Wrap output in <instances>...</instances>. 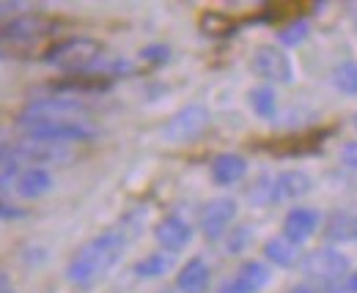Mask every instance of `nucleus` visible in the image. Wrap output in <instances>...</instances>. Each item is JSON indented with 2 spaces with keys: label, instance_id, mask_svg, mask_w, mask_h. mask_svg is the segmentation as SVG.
<instances>
[{
  "label": "nucleus",
  "instance_id": "1",
  "mask_svg": "<svg viewBox=\"0 0 357 293\" xmlns=\"http://www.w3.org/2000/svg\"><path fill=\"white\" fill-rule=\"evenodd\" d=\"M124 247H127V233L119 228H110V230L93 236L89 244H83L77 255L69 260L66 280L72 285H80V288H89L93 283H99L116 266Z\"/></svg>",
  "mask_w": 357,
  "mask_h": 293
},
{
  "label": "nucleus",
  "instance_id": "2",
  "mask_svg": "<svg viewBox=\"0 0 357 293\" xmlns=\"http://www.w3.org/2000/svg\"><path fill=\"white\" fill-rule=\"evenodd\" d=\"M58 31V19L47 14H22L0 25V55L6 58H22L33 42L45 39Z\"/></svg>",
  "mask_w": 357,
  "mask_h": 293
},
{
  "label": "nucleus",
  "instance_id": "3",
  "mask_svg": "<svg viewBox=\"0 0 357 293\" xmlns=\"http://www.w3.org/2000/svg\"><path fill=\"white\" fill-rule=\"evenodd\" d=\"M42 61L55 66V69L83 74V72H91L93 63L102 61V44L96 39H89V36H72V39H63V42L47 47Z\"/></svg>",
  "mask_w": 357,
  "mask_h": 293
},
{
  "label": "nucleus",
  "instance_id": "4",
  "mask_svg": "<svg viewBox=\"0 0 357 293\" xmlns=\"http://www.w3.org/2000/svg\"><path fill=\"white\" fill-rule=\"evenodd\" d=\"M17 126L33 137V140H47V143H83L96 134V129L86 121H33V118H17Z\"/></svg>",
  "mask_w": 357,
  "mask_h": 293
},
{
  "label": "nucleus",
  "instance_id": "5",
  "mask_svg": "<svg viewBox=\"0 0 357 293\" xmlns=\"http://www.w3.org/2000/svg\"><path fill=\"white\" fill-rule=\"evenodd\" d=\"M300 266H303V271H305L311 280H319V283H324V285H335V283L347 274L349 260H347V255H341V252L321 247V250L308 252Z\"/></svg>",
  "mask_w": 357,
  "mask_h": 293
},
{
  "label": "nucleus",
  "instance_id": "6",
  "mask_svg": "<svg viewBox=\"0 0 357 293\" xmlns=\"http://www.w3.org/2000/svg\"><path fill=\"white\" fill-rule=\"evenodd\" d=\"M206 126H209V110L201 104H187L165 124L162 134L171 143H190V140L201 137L206 132Z\"/></svg>",
  "mask_w": 357,
  "mask_h": 293
},
{
  "label": "nucleus",
  "instance_id": "7",
  "mask_svg": "<svg viewBox=\"0 0 357 293\" xmlns=\"http://www.w3.org/2000/svg\"><path fill=\"white\" fill-rule=\"evenodd\" d=\"M89 107L80 102V99H72V96H55V99H39V102H31L20 118H33V121H75L86 113Z\"/></svg>",
  "mask_w": 357,
  "mask_h": 293
},
{
  "label": "nucleus",
  "instance_id": "8",
  "mask_svg": "<svg viewBox=\"0 0 357 293\" xmlns=\"http://www.w3.org/2000/svg\"><path fill=\"white\" fill-rule=\"evenodd\" d=\"M253 72L264 80H278V83H291V63L289 58L272 47V44H261L253 49V61H250Z\"/></svg>",
  "mask_w": 357,
  "mask_h": 293
},
{
  "label": "nucleus",
  "instance_id": "9",
  "mask_svg": "<svg viewBox=\"0 0 357 293\" xmlns=\"http://www.w3.org/2000/svg\"><path fill=\"white\" fill-rule=\"evenodd\" d=\"M269 283V269L259 260H248L236 269L234 280H228L220 293H259Z\"/></svg>",
  "mask_w": 357,
  "mask_h": 293
},
{
  "label": "nucleus",
  "instance_id": "10",
  "mask_svg": "<svg viewBox=\"0 0 357 293\" xmlns=\"http://www.w3.org/2000/svg\"><path fill=\"white\" fill-rule=\"evenodd\" d=\"M234 216H236V203L231 198H218V200L206 203V209L201 214V228H204L206 239H220Z\"/></svg>",
  "mask_w": 357,
  "mask_h": 293
},
{
  "label": "nucleus",
  "instance_id": "11",
  "mask_svg": "<svg viewBox=\"0 0 357 293\" xmlns=\"http://www.w3.org/2000/svg\"><path fill=\"white\" fill-rule=\"evenodd\" d=\"M316 228H319V214L313 209H291L283 219V236L297 247L311 239Z\"/></svg>",
  "mask_w": 357,
  "mask_h": 293
},
{
  "label": "nucleus",
  "instance_id": "12",
  "mask_svg": "<svg viewBox=\"0 0 357 293\" xmlns=\"http://www.w3.org/2000/svg\"><path fill=\"white\" fill-rule=\"evenodd\" d=\"M154 239H157L168 252H178L190 244L192 228H190L181 216H165V219L154 228Z\"/></svg>",
  "mask_w": 357,
  "mask_h": 293
},
{
  "label": "nucleus",
  "instance_id": "13",
  "mask_svg": "<svg viewBox=\"0 0 357 293\" xmlns=\"http://www.w3.org/2000/svg\"><path fill=\"white\" fill-rule=\"evenodd\" d=\"M311 192V175L303 170H286L272 181V200H291Z\"/></svg>",
  "mask_w": 357,
  "mask_h": 293
},
{
  "label": "nucleus",
  "instance_id": "14",
  "mask_svg": "<svg viewBox=\"0 0 357 293\" xmlns=\"http://www.w3.org/2000/svg\"><path fill=\"white\" fill-rule=\"evenodd\" d=\"M52 90H58V93H105V90H110V77L91 74V72L69 74L52 85Z\"/></svg>",
  "mask_w": 357,
  "mask_h": 293
},
{
  "label": "nucleus",
  "instance_id": "15",
  "mask_svg": "<svg viewBox=\"0 0 357 293\" xmlns=\"http://www.w3.org/2000/svg\"><path fill=\"white\" fill-rule=\"evenodd\" d=\"M176 288L181 293H206V288H209V266L201 258H192L190 263H184V269L176 277Z\"/></svg>",
  "mask_w": 357,
  "mask_h": 293
},
{
  "label": "nucleus",
  "instance_id": "16",
  "mask_svg": "<svg viewBox=\"0 0 357 293\" xmlns=\"http://www.w3.org/2000/svg\"><path fill=\"white\" fill-rule=\"evenodd\" d=\"M245 173H248V162H245V157H239V154H220V157L212 159V178H215V184H220V187L236 184Z\"/></svg>",
  "mask_w": 357,
  "mask_h": 293
},
{
  "label": "nucleus",
  "instance_id": "17",
  "mask_svg": "<svg viewBox=\"0 0 357 293\" xmlns=\"http://www.w3.org/2000/svg\"><path fill=\"white\" fill-rule=\"evenodd\" d=\"M52 189V175L42 168H31L25 170L20 178H17V192L22 195V198H42Z\"/></svg>",
  "mask_w": 357,
  "mask_h": 293
},
{
  "label": "nucleus",
  "instance_id": "18",
  "mask_svg": "<svg viewBox=\"0 0 357 293\" xmlns=\"http://www.w3.org/2000/svg\"><path fill=\"white\" fill-rule=\"evenodd\" d=\"M198 28L204 36H212V39H225L236 33V22L223 11H204L198 19Z\"/></svg>",
  "mask_w": 357,
  "mask_h": 293
},
{
  "label": "nucleus",
  "instance_id": "19",
  "mask_svg": "<svg viewBox=\"0 0 357 293\" xmlns=\"http://www.w3.org/2000/svg\"><path fill=\"white\" fill-rule=\"evenodd\" d=\"M264 255H267L272 263H278V266H294V263H297V258H300L297 244H294V241H289L286 236H272V239H267V244H264Z\"/></svg>",
  "mask_w": 357,
  "mask_h": 293
},
{
  "label": "nucleus",
  "instance_id": "20",
  "mask_svg": "<svg viewBox=\"0 0 357 293\" xmlns=\"http://www.w3.org/2000/svg\"><path fill=\"white\" fill-rule=\"evenodd\" d=\"M171 269H174V258L165 255V252H151V255H146L143 260L135 263V274L143 277V280L162 277V274H168Z\"/></svg>",
  "mask_w": 357,
  "mask_h": 293
},
{
  "label": "nucleus",
  "instance_id": "21",
  "mask_svg": "<svg viewBox=\"0 0 357 293\" xmlns=\"http://www.w3.org/2000/svg\"><path fill=\"white\" fill-rule=\"evenodd\" d=\"M248 102H250V107H253L256 116H261V118H272V116H275L278 99H275V90L267 88V85L253 88V90L248 93Z\"/></svg>",
  "mask_w": 357,
  "mask_h": 293
},
{
  "label": "nucleus",
  "instance_id": "22",
  "mask_svg": "<svg viewBox=\"0 0 357 293\" xmlns=\"http://www.w3.org/2000/svg\"><path fill=\"white\" fill-rule=\"evenodd\" d=\"M324 236H327V241H344V239H352V214L335 211V214L324 222Z\"/></svg>",
  "mask_w": 357,
  "mask_h": 293
},
{
  "label": "nucleus",
  "instance_id": "23",
  "mask_svg": "<svg viewBox=\"0 0 357 293\" xmlns=\"http://www.w3.org/2000/svg\"><path fill=\"white\" fill-rule=\"evenodd\" d=\"M333 83H335V88H338L341 93L355 96L357 93V63L355 61H344V63H338L335 72H333Z\"/></svg>",
  "mask_w": 357,
  "mask_h": 293
},
{
  "label": "nucleus",
  "instance_id": "24",
  "mask_svg": "<svg viewBox=\"0 0 357 293\" xmlns=\"http://www.w3.org/2000/svg\"><path fill=\"white\" fill-rule=\"evenodd\" d=\"M308 33H311L308 19H294L291 25H286L278 33V39H280V44H286V47H300V44L308 39Z\"/></svg>",
  "mask_w": 357,
  "mask_h": 293
},
{
  "label": "nucleus",
  "instance_id": "25",
  "mask_svg": "<svg viewBox=\"0 0 357 293\" xmlns=\"http://www.w3.org/2000/svg\"><path fill=\"white\" fill-rule=\"evenodd\" d=\"M140 58H143L146 63H165V61L171 58V49H168L165 44H149V47L140 49Z\"/></svg>",
  "mask_w": 357,
  "mask_h": 293
},
{
  "label": "nucleus",
  "instance_id": "26",
  "mask_svg": "<svg viewBox=\"0 0 357 293\" xmlns=\"http://www.w3.org/2000/svg\"><path fill=\"white\" fill-rule=\"evenodd\" d=\"M17 173H20V165L14 159H3L0 157V189H8V184L17 178Z\"/></svg>",
  "mask_w": 357,
  "mask_h": 293
},
{
  "label": "nucleus",
  "instance_id": "27",
  "mask_svg": "<svg viewBox=\"0 0 357 293\" xmlns=\"http://www.w3.org/2000/svg\"><path fill=\"white\" fill-rule=\"evenodd\" d=\"M248 239H250V230H248V228H236V230L231 233V239H228V252H239L248 244Z\"/></svg>",
  "mask_w": 357,
  "mask_h": 293
},
{
  "label": "nucleus",
  "instance_id": "28",
  "mask_svg": "<svg viewBox=\"0 0 357 293\" xmlns=\"http://www.w3.org/2000/svg\"><path fill=\"white\" fill-rule=\"evenodd\" d=\"M341 159H344V165H349V168H357V143H349V145H344V151H341Z\"/></svg>",
  "mask_w": 357,
  "mask_h": 293
},
{
  "label": "nucleus",
  "instance_id": "29",
  "mask_svg": "<svg viewBox=\"0 0 357 293\" xmlns=\"http://www.w3.org/2000/svg\"><path fill=\"white\" fill-rule=\"evenodd\" d=\"M25 211L22 209H14V206H6V203H0V216L3 219H11V216H22Z\"/></svg>",
  "mask_w": 357,
  "mask_h": 293
},
{
  "label": "nucleus",
  "instance_id": "30",
  "mask_svg": "<svg viewBox=\"0 0 357 293\" xmlns=\"http://www.w3.org/2000/svg\"><path fill=\"white\" fill-rule=\"evenodd\" d=\"M22 6H25V3H14V0H11V3H0V14H8V11H17V8H22Z\"/></svg>",
  "mask_w": 357,
  "mask_h": 293
},
{
  "label": "nucleus",
  "instance_id": "31",
  "mask_svg": "<svg viewBox=\"0 0 357 293\" xmlns=\"http://www.w3.org/2000/svg\"><path fill=\"white\" fill-rule=\"evenodd\" d=\"M347 291H352V293H357V271L349 277V283H347Z\"/></svg>",
  "mask_w": 357,
  "mask_h": 293
},
{
  "label": "nucleus",
  "instance_id": "32",
  "mask_svg": "<svg viewBox=\"0 0 357 293\" xmlns=\"http://www.w3.org/2000/svg\"><path fill=\"white\" fill-rule=\"evenodd\" d=\"M289 293H316L313 288H308V285H297V288H291Z\"/></svg>",
  "mask_w": 357,
  "mask_h": 293
},
{
  "label": "nucleus",
  "instance_id": "33",
  "mask_svg": "<svg viewBox=\"0 0 357 293\" xmlns=\"http://www.w3.org/2000/svg\"><path fill=\"white\" fill-rule=\"evenodd\" d=\"M352 239H357V214L352 216Z\"/></svg>",
  "mask_w": 357,
  "mask_h": 293
},
{
  "label": "nucleus",
  "instance_id": "34",
  "mask_svg": "<svg viewBox=\"0 0 357 293\" xmlns=\"http://www.w3.org/2000/svg\"><path fill=\"white\" fill-rule=\"evenodd\" d=\"M355 129H357V113H355Z\"/></svg>",
  "mask_w": 357,
  "mask_h": 293
},
{
  "label": "nucleus",
  "instance_id": "35",
  "mask_svg": "<svg viewBox=\"0 0 357 293\" xmlns=\"http://www.w3.org/2000/svg\"><path fill=\"white\" fill-rule=\"evenodd\" d=\"M355 22H357V8H355Z\"/></svg>",
  "mask_w": 357,
  "mask_h": 293
}]
</instances>
